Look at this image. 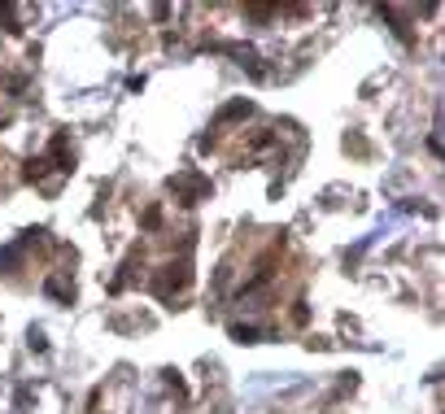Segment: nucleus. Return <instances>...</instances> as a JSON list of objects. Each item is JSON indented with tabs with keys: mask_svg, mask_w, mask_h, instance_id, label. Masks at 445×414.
Segmentation results:
<instances>
[{
	"mask_svg": "<svg viewBox=\"0 0 445 414\" xmlns=\"http://www.w3.org/2000/svg\"><path fill=\"white\" fill-rule=\"evenodd\" d=\"M192 283V266H188V257H179V262H166L162 271H157V279H153V292L162 297V301H171L175 292H183Z\"/></svg>",
	"mask_w": 445,
	"mask_h": 414,
	"instance_id": "nucleus-1",
	"label": "nucleus"
},
{
	"mask_svg": "<svg viewBox=\"0 0 445 414\" xmlns=\"http://www.w3.org/2000/svg\"><path fill=\"white\" fill-rule=\"evenodd\" d=\"M171 192L179 196V205H197L201 196H209V184H205L201 175L188 170V175H175V179H171Z\"/></svg>",
	"mask_w": 445,
	"mask_h": 414,
	"instance_id": "nucleus-2",
	"label": "nucleus"
},
{
	"mask_svg": "<svg viewBox=\"0 0 445 414\" xmlns=\"http://www.w3.org/2000/svg\"><path fill=\"white\" fill-rule=\"evenodd\" d=\"M48 153H52V158H57V170H62V175H70V170H74V153L66 148V136H52Z\"/></svg>",
	"mask_w": 445,
	"mask_h": 414,
	"instance_id": "nucleus-3",
	"label": "nucleus"
},
{
	"mask_svg": "<svg viewBox=\"0 0 445 414\" xmlns=\"http://www.w3.org/2000/svg\"><path fill=\"white\" fill-rule=\"evenodd\" d=\"M44 292H48V297H57V301H66V305H70V301H74V283H66L62 275H48V279H44Z\"/></svg>",
	"mask_w": 445,
	"mask_h": 414,
	"instance_id": "nucleus-4",
	"label": "nucleus"
},
{
	"mask_svg": "<svg viewBox=\"0 0 445 414\" xmlns=\"http://www.w3.org/2000/svg\"><path fill=\"white\" fill-rule=\"evenodd\" d=\"M249 114H253V105L241 96V100H227V105L219 110V122H241V118H249Z\"/></svg>",
	"mask_w": 445,
	"mask_h": 414,
	"instance_id": "nucleus-5",
	"label": "nucleus"
},
{
	"mask_svg": "<svg viewBox=\"0 0 445 414\" xmlns=\"http://www.w3.org/2000/svg\"><path fill=\"white\" fill-rule=\"evenodd\" d=\"M44 175H48V158H31V162L22 166V179H26V184H40Z\"/></svg>",
	"mask_w": 445,
	"mask_h": 414,
	"instance_id": "nucleus-6",
	"label": "nucleus"
},
{
	"mask_svg": "<svg viewBox=\"0 0 445 414\" xmlns=\"http://www.w3.org/2000/svg\"><path fill=\"white\" fill-rule=\"evenodd\" d=\"M231 341H236V345H258V327L236 323V327H231Z\"/></svg>",
	"mask_w": 445,
	"mask_h": 414,
	"instance_id": "nucleus-7",
	"label": "nucleus"
},
{
	"mask_svg": "<svg viewBox=\"0 0 445 414\" xmlns=\"http://www.w3.org/2000/svg\"><path fill=\"white\" fill-rule=\"evenodd\" d=\"M140 227H144V231H157V227H162V205H149V210L140 214Z\"/></svg>",
	"mask_w": 445,
	"mask_h": 414,
	"instance_id": "nucleus-8",
	"label": "nucleus"
},
{
	"mask_svg": "<svg viewBox=\"0 0 445 414\" xmlns=\"http://www.w3.org/2000/svg\"><path fill=\"white\" fill-rule=\"evenodd\" d=\"M0 18H5V31H9V35L22 31V27H18V18H13V5H0Z\"/></svg>",
	"mask_w": 445,
	"mask_h": 414,
	"instance_id": "nucleus-9",
	"label": "nucleus"
},
{
	"mask_svg": "<svg viewBox=\"0 0 445 414\" xmlns=\"http://www.w3.org/2000/svg\"><path fill=\"white\" fill-rule=\"evenodd\" d=\"M166 384L175 388V393H188V388H183V379H179V371H166Z\"/></svg>",
	"mask_w": 445,
	"mask_h": 414,
	"instance_id": "nucleus-10",
	"label": "nucleus"
},
{
	"mask_svg": "<svg viewBox=\"0 0 445 414\" xmlns=\"http://www.w3.org/2000/svg\"><path fill=\"white\" fill-rule=\"evenodd\" d=\"M310 319V309H306V301H297V309H293V323H306Z\"/></svg>",
	"mask_w": 445,
	"mask_h": 414,
	"instance_id": "nucleus-11",
	"label": "nucleus"
}]
</instances>
